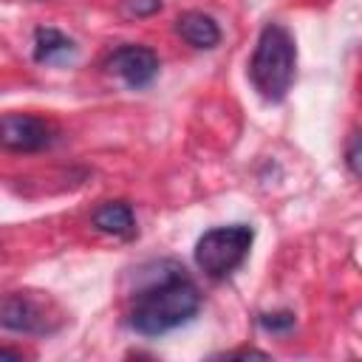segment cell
I'll use <instances>...</instances> for the list:
<instances>
[{"mask_svg":"<svg viewBox=\"0 0 362 362\" xmlns=\"http://www.w3.org/2000/svg\"><path fill=\"white\" fill-rule=\"evenodd\" d=\"M201 308L198 286L184 274V269L170 263L158 280L141 288L130 305L127 325L141 337H161L184 322H189Z\"/></svg>","mask_w":362,"mask_h":362,"instance_id":"cell-1","label":"cell"},{"mask_svg":"<svg viewBox=\"0 0 362 362\" xmlns=\"http://www.w3.org/2000/svg\"><path fill=\"white\" fill-rule=\"evenodd\" d=\"M297 68V48L294 37L280 23H266L257 34V45L249 59V79L252 88L266 102H283Z\"/></svg>","mask_w":362,"mask_h":362,"instance_id":"cell-2","label":"cell"},{"mask_svg":"<svg viewBox=\"0 0 362 362\" xmlns=\"http://www.w3.org/2000/svg\"><path fill=\"white\" fill-rule=\"evenodd\" d=\"M255 240V229L246 223H232V226H215L204 232L195 243V266L212 277L223 280L229 277L249 255Z\"/></svg>","mask_w":362,"mask_h":362,"instance_id":"cell-3","label":"cell"},{"mask_svg":"<svg viewBox=\"0 0 362 362\" xmlns=\"http://www.w3.org/2000/svg\"><path fill=\"white\" fill-rule=\"evenodd\" d=\"M54 141V127L31 113L0 116V147L11 153H37Z\"/></svg>","mask_w":362,"mask_h":362,"instance_id":"cell-4","label":"cell"},{"mask_svg":"<svg viewBox=\"0 0 362 362\" xmlns=\"http://www.w3.org/2000/svg\"><path fill=\"white\" fill-rule=\"evenodd\" d=\"M0 328L17 334H51L57 328V317L28 294H6L0 297Z\"/></svg>","mask_w":362,"mask_h":362,"instance_id":"cell-5","label":"cell"},{"mask_svg":"<svg viewBox=\"0 0 362 362\" xmlns=\"http://www.w3.org/2000/svg\"><path fill=\"white\" fill-rule=\"evenodd\" d=\"M107 71L116 74L127 88H147L158 76V57L147 45H122L107 57Z\"/></svg>","mask_w":362,"mask_h":362,"instance_id":"cell-6","label":"cell"},{"mask_svg":"<svg viewBox=\"0 0 362 362\" xmlns=\"http://www.w3.org/2000/svg\"><path fill=\"white\" fill-rule=\"evenodd\" d=\"M175 31L181 34V40L192 48H201V51H209L221 42V28L218 23L204 14V11H184L178 20H175Z\"/></svg>","mask_w":362,"mask_h":362,"instance_id":"cell-7","label":"cell"},{"mask_svg":"<svg viewBox=\"0 0 362 362\" xmlns=\"http://www.w3.org/2000/svg\"><path fill=\"white\" fill-rule=\"evenodd\" d=\"M93 226L99 232H105V235H113V238H133L136 218H133L130 204H124V201H107V204H102L93 212Z\"/></svg>","mask_w":362,"mask_h":362,"instance_id":"cell-8","label":"cell"},{"mask_svg":"<svg viewBox=\"0 0 362 362\" xmlns=\"http://www.w3.org/2000/svg\"><path fill=\"white\" fill-rule=\"evenodd\" d=\"M76 51L74 40L57 28H37L34 31V59L37 62H65Z\"/></svg>","mask_w":362,"mask_h":362,"instance_id":"cell-9","label":"cell"},{"mask_svg":"<svg viewBox=\"0 0 362 362\" xmlns=\"http://www.w3.org/2000/svg\"><path fill=\"white\" fill-rule=\"evenodd\" d=\"M260 328L269 334H288L294 328V314L291 311H274V314H260L257 317Z\"/></svg>","mask_w":362,"mask_h":362,"instance_id":"cell-10","label":"cell"},{"mask_svg":"<svg viewBox=\"0 0 362 362\" xmlns=\"http://www.w3.org/2000/svg\"><path fill=\"white\" fill-rule=\"evenodd\" d=\"M156 11H161V0H124L127 17H150Z\"/></svg>","mask_w":362,"mask_h":362,"instance_id":"cell-11","label":"cell"},{"mask_svg":"<svg viewBox=\"0 0 362 362\" xmlns=\"http://www.w3.org/2000/svg\"><path fill=\"white\" fill-rule=\"evenodd\" d=\"M359 158H362V144H359V133H351L348 150H345V164L351 170L354 178H359Z\"/></svg>","mask_w":362,"mask_h":362,"instance_id":"cell-12","label":"cell"},{"mask_svg":"<svg viewBox=\"0 0 362 362\" xmlns=\"http://www.w3.org/2000/svg\"><path fill=\"white\" fill-rule=\"evenodd\" d=\"M226 359H246V356H257V359H269L266 351H255V348H243V351H229V354H221Z\"/></svg>","mask_w":362,"mask_h":362,"instance_id":"cell-13","label":"cell"},{"mask_svg":"<svg viewBox=\"0 0 362 362\" xmlns=\"http://www.w3.org/2000/svg\"><path fill=\"white\" fill-rule=\"evenodd\" d=\"M0 359H23V351H14V348H0Z\"/></svg>","mask_w":362,"mask_h":362,"instance_id":"cell-14","label":"cell"}]
</instances>
